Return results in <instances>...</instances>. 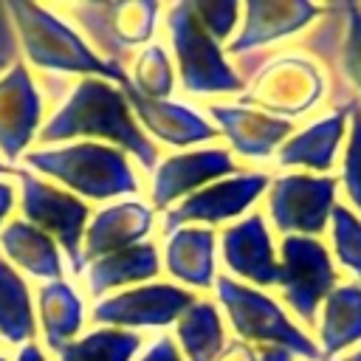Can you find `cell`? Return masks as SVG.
I'll return each mask as SVG.
<instances>
[{
	"label": "cell",
	"mask_w": 361,
	"mask_h": 361,
	"mask_svg": "<svg viewBox=\"0 0 361 361\" xmlns=\"http://www.w3.org/2000/svg\"><path fill=\"white\" fill-rule=\"evenodd\" d=\"M276 285L282 290L285 305L305 324H313L319 307L338 285V271L330 259L327 245L319 237H282Z\"/></svg>",
	"instance_id": "30bf717a"
},
{
	"label": "cell",
	"mask_w": 361,
	"mask_h": 361,
	"mask_svg": "<svg viewBox=\"0 0 361 361\" xmlns=\"http://www.w3.org/2000/svg\"><path fill=\"white\" fill-rule=\"evenodd\" d=\"M347 121H350V116L333 110L330 116H322L313 124L296 130L276 149V164L279 166H302L310 172H330L336 164L338 147L347 135Z\"/></svg>",
	"instance_id": "7402d4cb"
},
{
	"label": "cell",
	"mask_w": 361,
	"mask_h": 361,
	"mask_svg": "<svg viewBox=\"0 0 361 361\" xmlns=\"http://www.w3.org/2000/svg\"><path fill=\"white\" fill-rule=\"evenodd\" d=\"M42 96L23 62H14L0 76V152L14 161L28 152L31 138L39 130Z\"/></svg>",
	"instance_id": "ac0fdd59"
},
{
	"label": "cell",
	"mask_w": 361,
	"mask_h": 361,
	"mask_svg": "<svg viewBox=\"0 0 361 361\" xmlns=\"http://www.w3.org/2000/svg\"><path fill=\"white\" fill-rule=\"evenodd\" d=\"M344 361H361V350H358V353H353V355H350V358H344Z\"/></svg>",
	"instance_id": "ab89813d"
},
{
	"label": "cell",
	"mask_w": 361,
	"mask_h": 361,
	"mask_svg": "<svg viewBox=\"0 0 361 361\" xmlns=\"http://www.w3.org/2000/svg\"><path fill=\"white\" fill-rule=\"evenodd\" d=\"M324 73L305 54H276L254 71L237 104L265 110L279 118H293L316 107L324 96Z\"/></svg>",
	"instance_id": "ba28073f"
},
{
	"label": "cell",
	"mask_w": 361,
	"mask_h": 361,
	"mask_svg": "<svg viewBox=\"0 0 361 361\" xmlns=\"http://www.w3.org/2000/svg\"><path fill=\"white\" fill-rule=\"evenodd\" d=\"M206 113L212 116L217 133L226 135L231 149L251 161L268 158L293 135V121L248 104H209Z\"/></svg>",
	"instance_id": "d6986e66"
},
{
	"label": "cell",
	"mask_w": 361,
	"mask_h": 361,
	"mask_svg": "<svg viewBox=\"0 0 361 361\" xmlns=\"http://www.w3.org/2000/svg\"><path fill=\"white\" fill-rule=\"evenodd\" d=\"M161 268V259H158V248L152 243H138V245H130V248H121V251H113L107 257H99L93 259L90 265H85V282H87V290L90 296H104L116 288H135V285H144L149 282Z\"/></svg>",
	"instance_id": "cb8c5ba5"
},
{
	"label": "cell",
	"mask_w": 361,
	"mask_h": 361,
	"mask_svg": "<svg viewBox=\"0 0 361 361\" xmlns=\"http://www.w3.org/2000/svg\"><path fill=\"white\" fill-rule=\"evenodd\" d=\"M0 65H3V59H0Z\"/></svg>",
	"instance_id": "b9f144b4"
},
{
	"label": "cell",
	"mask_w": 361,
	"mask_h": 361,
	"mask_svg": "<svg viewBox=\"0 0 361 361\" xmlns=\"http://www.w3.org/2000/svg\"><path fill=\"white\" fill-rule=\"evenodd\" d=\"M214 293L220 307L226 310V319L231 330L237 333L240 341L245 344H279L290 350L296 358L305 361H324L322 350L313 344V338L299 330L282 305L262 293L259 288H251L245 282H237L231 276H217L214 279Z\"/></svg>",
	"instance_id": "52a82bcc"
},
{
	"label": "cell",
	"mask_w": 361,
	"mask_h": 361,
	"mask_svg": "<svg viewBox=\"0 0 361 361\" xmlns=\"http://www.w3.org/2000/svg\"><path fill=\"white\" fill-rule=\"evenodd\" d=\"M175 344L183 361H214L226 347V330L217 305L209 299H195L175 322Z\"/></svg>",
	"instance_id": "4316f807"
},
{
	"label": "cell",
	"mask_w": 361,
	"mask_h": 361,
	"mask_svg": "<svg viewBox=\"0 0 361 361\" xmlns=\"http://www.w3.org/2000/svg\"><path fill=\"white\" fill-rule=\"evenodd\" d=\"M166 34L175 56L180 85L192 96L214 93H243V73L226 59L223 45H217L192 11L189 0H178L166 8Z\"/></svg>",
	"instance_id": "8992f818"
},
{
	"label": "cell",
	"mask_w": 361,
	"mask_h": 361,
	"mask_svg": "<svg viewBox=\"0 0 361 361\" xmlns=\"http://www.w3.org/2000/svg\"><path fill=\"white\" fill-rule=\"evenodd\" d=\"M302 48L330 71V104L336 113L361 110V3L324 6L322 23L302 39Z\"/></svg>",
	"instance_id": "277c9868"
},
{
	"label": "cell",
	"mask_w": 361,
	"mask_h": 361,
	"mask_svg": "<svg viewBox=\"0 0 361 361\" xmlns=\"http://www.w3.org/2000/svg\"><path fill=\"white\" fill-rule=\"evenodd\" d=\"M197 296L175 282H144L110 296H102L93 305L90 319L102 327L130 330L138 327H169Z\"/></svg>",
	"instance_id": "7c38bea8"
},
{
	"label": "cell",
	"mask_w": 361,
	"mask_h": 361,
	"mask_svg": "<svg viewBox=\"0 0 361 361\" xmlns=\"http://www.w3.org/2000/svg\"><path fill=\"white\" fill-rule=\"evenodd\" d=\"M322 14H324V6H316L307 0H248L243 6L240 31L226 45V54L248 56L251 51L268 42L305 31Z\"/></svg>",
	"instance_id": "2e32d148"
},
{
	"label": "cell",
	"mask_w": 361,
	"mask_h": 361,
	"mask_svg": "<svg viewBox=\"0 0 361 361\" xmlns=\"http://www.w3.org/2000/svg\"><path fill=\"white\" fill-rule=\"evenodd\" d=\"M341 186L353 209L361 214V110L350 116V133L341 158Z\"/></svg>",
	"instance_id": "d6a6232c"
},
{
	"label": "cell",
	"mask_w": 361,
	"mask_h": 361,
	"mask_svg": "<svg viewBox=\"0 0 361 361\" xmlns=\"http://www.w3.org/2000/svg\"><path fill=\"white\" fill-rule=\"evenodd\" d=\"M17 180H20L23 220L37 226L48 237H54L59 251L68 254L71 271L82 274L79 257H82V237L90 223V206L82 197L71 195L68 189L39 178L28 169H17Z\"/></svg>",
	"instance_id": "9c48e42d"
},
{
	"label": "cell",
	"mask_w": 361,
	"mask_h": 361,
	"mask_svg": "<svg viewBox=\"0 0 361 361\" xmlns=\"http://www.w3.org/2000/svg\"><path fill=\"white\" fill-rule=\"evenodd\" d=\"M54 11L71 17L102 59L124 68L130 54L155 34L161 6L155 0H85L59 3Z\"/></svg>",
	"instance_id": "5b68a950"
},
{
	"label": "cell",
	"mask_w": 361,
	"mask_h": 361,
	"mask_svg": "<svg viewBox=\"0 0 361 361\" xmlns=\"http://www.w3.org/2000/svg\"><path fill=\"white\" fill-rule=\"evenodd\" d=\"M152 223H155L152 206L141 203L138 197H124L90 214V223L82 237V257H79L82 271L99 257L144 243V237L152 231Z\"/></svg>",
	"instance_id": "ffe728a7"
},
{
	"label": "cell",
	"mask_w": 361,
	"mask_h": 361,
	"mask_svg": "<svg viewBox=\"0 0 361 361\" xmlns=\"http://www.w3.org/2000/svg\"><path fill=\"white\" fill-rule=\"evenodd\" d=\"M138 350H141L138 333L99 327V330H90V333L73 338L56 355H59V361H133Z\"/></svg>",
	"instance_id": "f1b7e54d"
},
{
	"label": "cell",
	"mask_w": 361,
	"mask_h": 361,
	"mask_svg": "<svg viewBox=\"0 0 361 361\" xmlns=\"http://www.w3.org/2000/svg\"><path fill=\"white\" fill-rule=\"evenodd\" d=\"M37 316L45 347L51 353H59L73 338H79V330L85 324V305L71 282H42V288L37 290Z\"/></svg>",
	"instance_id": "d4e9b609"
},
{
	"label": "cell",
	"mask_w": 361,
	"mask_h": 361,
	"mask_svg": "<svg viewBox=\"0 0 361 361\" xmlns=\"http://www.w3.org/2000/svg\"><path fill=\"white\" fill-rule=\"evenodd\" d=\"M28 172L56 180L82 200H113L138 195V178L130 158L102 141H71L39 147L23 155Z\"/></svg>",
	"instance_id": "7a4b0ae2"
},
{
	"label": "cell",
	"mask_w": 361,
	"mask_h": 361,
	"mask_svg": "<svg viewBox=\"0 0 361 361\" xmlns=\"http://www.w3.org/2000/svg\"><path fill=\"white\" fill-rule=\"evenodd\" d=\"M138 361H183V355H180V350H178V344H175L172 336H158L144 350V355Z\"/></svg>",
	"instance_id": "836d02e7"
},
{
	"label": "cell",
	"mask_w": 361,
	"mask_h": 361,
	"mask_svg": "<svg viewBox=\"0 0 361 361\" xmlns=\"http://www.w3.org/2000/svg\"><path fill=\"white\" fill-rule=\"evenodd\" d=\"M14 203H17V189H14V183L0 178V226H3L6 217L11 214Z\"/></svg>",
	"instance_id": "8d00e7d4"
},
{
	"label": "cell",
	"mask_w": 361,
	"mask_h": 361,
	"mask_svg": "<svg viewBox=\"0 0 361 361\" xmlns=\"http://www.w3.org/2000/svg\"><path fill=\"white\" fill-rule=\"evenodd\" d=\"M0 251L11 268L25 271L28 276H37L42 282H56L65 274L62 251L54 243V237L25 223L23 217L0 228Z\"/></svg>",
	"instance_id": "603a6c76"
},
{
	"label": "cell",
	"mask_w": 361,
	"mask_h": 361,
	"mask_svg": "<svg viewBox=\"0 0 361 361\" xmlns=\"http://www.w3.org/2000/svg\"><path fill=\"white\" fill-rule=\"evenodd\" d=\"M319 341H322L319 350L324 361L361 341V285L358 282H344L330 290V296L322 305Z\"/></svg>",
	"instance_id": "484cf974"
},
{
	"label": "cell",
	"mask_w": 361,
	"mask_h": 361,
	"mask_svg": "<svg viewBox=\"0 0 361 361\" xmlns=\"http://www.w3.org/2000/svg\"><path fill=\"white\" fill-rule=\"evenodd\" d=\"M338 180L330 175L288 172L271 178L268 186V214L276 231L285 237H319L333 214Z\"/></svg>",
	"instance_id": "8fae6325"
},
{
	"label": "cell",
	"mask_w": 361,
	"mask_h": 361,
	"mask_svg": "<svg viewBox=\"0 0 361 361\" xmlns=\"http://www.w3.org/2000/svg\"><path fill=\"white\" fill-rule=\"evenodd\" d=\"M37 138L42 144H71L76 138L102 141L135 158L149 175L158 166V147L133 118L121 85L96 76H82L73 85L68 99L39 127Z\"/></svg>",
	"instance_id": "6da1fadb"
},
{
	"label": "cell",
	"mask_w": 361,
	"mask_h": 361,
	"mask_svg": "<svg viewBox=\"0 0 361 361\" xmlns=\"http://www.w3.org/2000/svg\"><path fill=\"white\" fill-rule=\"evenodd\" d=\"M121 90H124V99L133 110V118L138 121V127L152 141L186 149V147H197L203 141H212L217 135V127L203 113H197L195 107H189L183 102L138 96L130 87V82L121 85Z\"/></svg>",
	"instance_id": "e0dca14e"
},
{
	"label": "cell",
	"mask_w": 361,
	"mask_h": 361,
	"mask_svg": "<svg viewBox=\"0 0 361 361\" xmlns=\"http://www.w3.org/2000/svg\"><path fill=\"white\" fill-rule=\"evenodd\" d=\"M237 175V164L228 149L223 147H197V149H180L175 155H166L152 169V186H149V206L155 209H172L183 197L195 195L197 189Z\"/></svg>",
	"instance_id": "5bb4252c"
},
{
	"label": "cell",
	"mask_w": 361,
	"mask_h": 361,
	"mask_svg": "<svg viewBox=\"0 0 361 361\" xmlns=\"http://www.w3.org/2000/svg\"><path fill=\"white\" fill-rule=\"evenodd\" d=\"M14 361H48V358H45V353H42L34 341H28V344H23V347H20V353H17V358H14Z\"/></svg>",
	"instance_id": "74e56055"
},
{
	"label": "cell",
	"mask_w": 361,
	"mask_h": 361,
	"mask_svg": "<svg viewBox=\"0 0 361 361\" xmlns=\"http://www.w3.org/2000/svg\"><path fill=\"white\" fill-rule=\"evenodd\" d=\"M189 3H192L195 17L200 20V25L209 31V37L217 45L231 42L234 28L240 25V14H243L240 3L234 0H189Z\"/></svg>",
	"instance_id": "1f68e13d"
},
{
	"label": "cell",
	"mask_w": 361,
	"mask_h": 361,
	"mask_svg": "<svg viewBox=\"0 0 361 361\" xmlns=\"http://www.w3.org/2000/svg\"><path fill=\"white\" fill-rule=\"evenodd\" d=\"M214 361H257V355H254V347L251 344H245L240 338H231V341H226L223 353Z\"/></svg>",
	"instance_id": "e575fe53"
},
{
	"label": "cell",
	"mask_w": 361,
	"mask_h": 361,
	"mask_svg": "<svg viewBox=\"0 0 361 361\" xmlns=\"http://www.w3.org/2000/svg\"><path fill=\"white\" fill-rule=\"evenodd\" d=\"M6 11L11 14V25L31 65L42 71L96 76L116 85H127V71L118 68L116 62L102 59L85 42V37L71 23H65L54 8L28 0H11L6 3Z\"/></svg>",
	"instance_id": "3957f363"
},
{
	"label": "cell",
	"mask_w": 361,
	"mask_h": 361,
	"mask_svg": "<svg viewBox=\"0 0 361 361\" xmlns=\"http://www.w3.org/2000/svg\"><path fill=\"white\" fill-rule=\"evenodd\" d=\"M271 186V175L265 172H237L231 178H220L203 189H197L195 195L183 197L180 203H175L172 209H166L164 214V234H172L183 226L192 223H226L234 220L240 214H245L254 200L268 192Z\"/></svg>",
	"instance_id": "4fadbf2b"
},
{
	"label": "cell",
	"mask_w": 361,
	"mask_h": 361,
	"mask_svg": "<svg viewBox=\"0 0 361 361\" xmlns=\"http://www.w3.org/2000/svg\"><path fill=\"white\" fill-rule=\"evenodd\" d=\"M254 355H257V361H296V355L279 344H257Z\"/></svg>",
	"instance_id": "d590c367"
},
{
	"label": "cell",
	"mask_w": 361,
	"mask_h": 361,
	"mask_svg": "<svg viewBox=\"0 0 361 361\" xmlns=\"http://www.w3.org/2000/svg\"><path fill=\"white\" fill-rule=\"evenodd\" d=\"M214 248H217V234L214 228H206V226H183L166 234V245H164L166 274L186 290L214 288V279H217Z\"/></svg>",
	"instance_id": "44dd1931"
},
{
	"label": "cell",
	"mask_w": 361,
	"mask_h": 361,
	"mask_svg": "<svg viewBox=\"0 0 361 361\" xmlns=\"http://www.w3.org/2000/svg\"><path fill=\"white\" fill-rule=\"evenodd\" d=\"M127 82L138 96L169 99L172 90H175V68H172V59H169L166 48L158 45V42H147L135 54V59L130 62Z\"/></svg>",
	"instance_id": "f546056e"
},
{
	"label": "cell",
	"mask_w": 361,
	"mask_h": 361,
	"mask_svg": "<svg viewBox=\"0 0 361 361\" xmlns=\"http://www.w3.org/2000/svg\"><path fill=\"white\" fill-rule=\"evenodd\" d=\"M0 361H8V358H3V355H0Z\"/></svg>",
	"instance_id": "60d3db41"
},
{
	"label": "cell",
	"mask_w": 361,
	"mask_h": 361,
	"mask_svg": "<svg viewBox=\"0 0 361 361\" xmlns=\"http://www.w3.org/2000/svg\"><path fill=\"white\" fill-rule=\"evenodd\" d=\"M220 257L228 276L251 288H271L279 279V259L262 214L251 212L220 234Z\"/></svg>",
	"instance_id": "9a60e30c"
},
{
	"label": "cell",
	"mask_w": 361,
	"mask_h": 361,
	"mask_svg": "<svg viewBox=\"0 0 361 361\" xmlns=\"http://www.w3.org/2000/svg\"><path fill=\"white\" fill-rule=\"evenodd\" d=\"M37 333V313L31 290L17 268L0 257V338L8 344H28Z\"/></svg>",
	"instance_id": "83f0119b"
},
{
	"label": "cell",
	"mask_w": 361,
	"mask_h": 361,
	"mask_svg": "<svg viewBox=\"0 0 361 361\" xmlns=\"http://www.w3.org/2000/svg\"><path fill=\"white\" fill-rule=\"evenodd\" d=\"M330 237H333L336 259L361 285V217L350 206H344V203H336L333 206V214H330Z\"/></svg>",
	"instance_id": "4dcf8cb0"
},
{
	"label": "cell",
	"mask_w": 361,
	"mask_h": 361,
	"mask_svg": "<svg viewBox=\"0 0 361 361\" xmlns=\"http://www.w3.org/2000/svg\"><path fill=\"white\" fill-rule=\"evenodd\" d=\"M3 175H17V169H14V166H8L6 161H0V178H3Z\"/></svg>",
	"instance_id": "f35d334b"
}]
</instances>
